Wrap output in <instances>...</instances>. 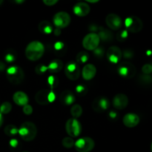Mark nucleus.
<instances>
[{"instance_id":"1","label":"nucleus","mask_w":152,"mask_h":152,"mask_svg":"<svg viewBox=\"0 0 152 152\" xmlns=\"http://www.w3.org/2000/svg\"><path fill=\"white\" fill-rule=\"evenodd\" d=\"M45 47L39 41H32L27 45L25 56L30 61H37L43 56Z\"/></svg>"},{"instance_id":"2","label":"nucleus","mask_w":152,"mask_h":152,"mask_svg":"<svg viewBox=\"0 0 152 152\" xmlns=\"http://www.w3.org/2000/svg\"><path fill=\"white\" fill-rule=\"evenodd\" d=\"M19 134L23 140L32 141L37 137V126L32 122H25L19 127Z\"/></svg>"},{"instance_id":"3","label":"nucleus","mask_w":152,"mask_h":152,"mask_svg":"<svg viewBox=\"0 0 152 152\" xmlns=\"http://www.w3.org/2000/svg\"><path fill=\"white\" fill-rule=\"evenodd\" d=\"M6 75L9 82L14 85L21 84L25 79V74H24L23 70L20 67L16 66V65L7 68Z\"/></svg>"},{"instance_id":"4","label":"nucleus","mask_w":152,"mask_h":152,"mask_svg":"<svg viewBox=\"0 0 152 152\" xmlns=\"http://www.w3.org/2000/svg\"><path fill=\"white\" fill-rule=\"evenodd\" d=\"M55 99V94L53 91L48 89H42L36 94L35 100L39 105H47L50 102H53Z\"/></svg>"},{"instance_id":"5","label":"nucleus","mask_w":152,"mask_h":152,"mask_svg":"<svg viewBox=\"0 0 152 152\" xmlns=\"http://www.w3.org/2000/svg\"><path fill=\"white\" fill-rule=\"evenodd\" d=\"M117 72L120 77L126 79H131L136 74V68L129 62H121L117 67Z\"/></svg>"},{"instance_id":"6","label":"nucleus","mask_w":152,"mask_h":152,"mask_svg":"<svg viewBox=\"0 0 152 152\" xmlns=\"http://www.w3.org/2000/svg\"><path fill=\"white\" fill-rule=\"evenodd\" d=\"M94 140L88 137L80 138L74 143L76 150L78 152H90L94 149Z\"/></svg>"},{"instance_id":"7","label":"nucleus","mask_w":152,"mask_h":152,"mask_svg":"<svg viewBox=\"0 0 152 152\" xmlns=\"http://www.w3.org/2000/svg\"><path fill=\"white\" fill-rule=\"evenodd\" d=\"M65 130L71 137H77L81 134L82 126L77 119L71 118L66 122Z\"/></svg>"},{"instance_id":"8","label":"nucleus","mask_w":152,"mask_h":152,"mask_svg":"<svg viewBox=\"0 0 152 152\" xmlns=\"http://www.w3.org/2000/svg\"><path fill=\"white\" fill-rule=\"evenodd\" d=\"M125 25L128 32L138 33L142 31L143 24L139 17L135 16L127 17L125 20Z\"/></svg>"},{"instance_id":"9","label":"nucleus","mask_w":152,"mask_h":152,"mask_svg":"<svg viewBox=\"0 0 152 152\" xmlns=\"http://www.w3.org/2000/svg\"><path fill=\"white\" fill-rule=\"evenodd\" d=\"M64 70H65V74L66 77L72 81L78 80L81 74L80 65L77 64V62H74V61L68 62L65 66Z\"/></svg>"},{"instance_id":"10","label":"nucleus","mask_w":152,"mask_h":152,"mask_svg":"<svg viewBox=\"0 0 152 152\" xmlns=\"http://www.w3.org/2000/svg\"><path fill=\"white\" fill-rule=\"evenodd\" d=\"M53 22L56 28H65L71 23V16L65 11L58 12L53 16Z\"/></svg>"},{"instance_id":"11","label":"nucleus","mask_w":152,"mask_h":152,"mask_svg":"<svg viewBox=\"0 0 152 152\" xmlns=\"http://www.w3.org/2000/svg\"><path fill=\"white\" fill-rule=\"evenodd\" d=\"M100 39L96 33H90L83 38V46L86 50H94L99 47Z\"/></svg>"},{"instance_id":"12","label":"nucleus","mask_w":152,"mask_h":152,"mask_svg":"<svg viewBox=\"0 0 152 152\" xmlns=\"http://www.w3.org/2000/svg\"><path fill=\"white\" fill-rule=\"evenodd\" d=\"M122 56H123V52L117 46H111L107 50L106 57L111 63H118Z\"/></svg>"},{"instance_id":"13","label":"nucleus","mask_w":152,"mask_h":152,"mask_svg":"<svg viewBox=\"0 0 152 152\" xmlns=\"http://www.w3.org/2000/svg\"><path fill=\"white\" fill-rule=\"evenodd\" d=\"M105 23L110 29L117 31L121 28L123 21L118 15L115 13H109L105 18Z\"/></svg>"},{"instance_id":"14","label":"nucleus","mask_w":152,"mask_h":152,"mask_svg":"<svg viewBox=\"0 0 152 152\" xmlns=\"http://www.w3.org/2000/svg\"><path fill=\"white\" fill-rule=\"evenodd\" d=\"M109 101L105 96H99L94 100L92 108L97 113H102L106 111L109 107Z\"/></svg>"},{"instance_id":"15","label":"nucleus","mask_w":152,"mask_h":152,"mask_svg":"<svg viewBox=\"0 0 152 152\" xmlns=\"http://www.w3.org/2000/svg\"><path fill=\"white\" fill-rule=\"evenodd\" d=\"M73 10H74V14L77 15V16L84 17L90 13L91 8L88 3L84 2V1H80V2L77 3L74 6Z\"/></svg>"},{"instance_id":"16","label":"nucleus","mask_w":152,"mask_h":152,"mask_svg":"<svg viewBox=\"0 0 152 152\" xmlns=\"http://www.w3.org/2000/svg\"><path fill=\"white\" fill-rule=\"evenodd\" d=\"M128 104H129V98L124 94H118L113 99V105L117 109H124L127 107Z\"/></svg>"},{"instance_id":"17","label":"nucleus","mask_w":152,"mask_h":152,"mask_svg":"<svg viewBox=\"0 0 152 152\" xmlns=\"http://www.w3.org/2000/svg\"><path fill=\"white\" fill-rule=\"evenodd\" d=\"M140 117L134 113H129L126 114L123 119V124L128 128L136 127L140 123Z\"/></svg>"},{"instance_id":"18","label":"nucleus","mask_w":152,"mask_h":152,"mask_svg":"<svg viewBox=\"0 0 152 152\" xmlns=\"http://www.w3.org/2000/svg\"><path fill=\"white\" fill-rule=\"evenodd\" d=\"M96 74V68L92 64H86L82 71V75L85 80H91L95 77Z\"/></svg>"},{"instance_id":"19","label":"nucleus","mask_w":152,"mask_h":152,"mask_svg":"<svg viewBox=\"0 0 152 152\" xmlns=\"http://www.w3.org/2000/svg\"><path fill=\"white\" fill-rule=\"evenodd\" d=\"M76 97L72 91L69 90H65L59 96V100L63 105H71L75 101Z\"/></svg>"},{"instance_id":"20","label":"nucleus","mask_w":152,"mask_h":152,"mask_svg":"<svg viewBox=\"0 0 152 152\" xmlns=\"http://www.w3.org/2000/svg\"><path fill=\"white\" fill-rule=\"evenodd\" d=\"M13 99L15 103L19 106H25V105L28 103L29 98L25 92L16 91L13 94Z\"/></svg>"},{"instance_id":"21","label":"nucleus","mask_w":152,"mask_h":152,"mask_svg":"<svg viewBox=\"0 0 152 152\" xmlns=\"http://www.w3.org/2000/svg\"><path fill=\"white\" fill-rule=\"evenodd\" d=\"M97 35L99 36V39L102 42H109L111 40H113V38H114L113 33L110 30L104 28L103 27H99Z\"/></svg>"},{"instance_id":"22","label":"nucleus","mask_w":152,"mask_h":152,"mask_svg":"<svg viewBox=\"0 0 152 152\" xmlns=\"http://www.w3.org/2000/svg\"><path fill=\"white\" fill-rule=\"evenodd\" d=\"M63 68V63L60 59H54L49 63L48 70L51 73L59 72Z\"/></svg>"},{"instance_id":"23","label":"nucleus","mask_w":152,"mask_h":152,"mask_svg":"<svg viewBox=\"0 0 152 152\" xmlns=\"http://www.w3.org/2000/svg\"><path fill=\"white\" fill-rule=\"evenodd\" d=\"M38 28L40 32L44 34H50L53 31V28L52 24L48 21H42L38 25Z\"/></svg>"},{"instance_id":"24","label":"nucleus","mask_w":152,"mask_h":152,"mask_svg":"<svg viewBox=\"0 0 152 152\" xmlns=\"http://www.w3.org/2000/svg\"><path fill=\"white\" fill-rule=\"evenodd\" d=\"M4 134L8 137H14L19 134V129L14 125H7L5 126L4 130Z\"/></svg>"},{"instance_id":"25","label":"nucleus","mask_w":152,"mask_h":152,"mask_svg":"<svg viewBox=\"0 0 152 152\" xmlns=\"http://www.w3.org/2000/svg\"><path fill=\"white\" fill-rule=\"evenodd\" d=\"M89 59V55L86 51H80L76 56V62L78 65L80 64H85L88 62Z\"/></svg>"},{"instance_id":"26","label":"nucleus","mask_w":152,"mask_h":152,"mask_svg":"<svg viewBox=\"0 0 152 152\" xmlns=\"http://www.w3.org/2000/svg\"><path fill=\"white\" fill-rule=\"evenodd\" d=\"M71 114L74 118H79L83 114V108L79 104H75L71 108Z\"/></svg>"},{"instance_id":"27","label":"nucleus","mask_w":152,"mask_h":152,"mask_svg":"<svg viewBox=\"0 0 152 152\" xmlns=\"http://www.w3.org/2000/svg\"><path fill=\"white\" fill-rule=\"evenodd\" d=\"M4 59L7 62H13L16 59V52L12 49H9L4 54Z\"/></svg>"},{"instance_id":"28","label":"nucleus","mask_w":152,"mask_h":152,"mask_svg":"<svg viewBox=\"0 0 152 152\" xmlns=\"http://www.w3.org/2000/svg\"><path fill=\"white\" fill-rule=\"evenodd\" d=\"M12 110V105L9 102H4L0 106V113L1 114H7Z\"/></svg>"},{"instance_id":"29","label":"nucleus","mask_w":152,"mask_h":152,"mask_svg":"<svg viewBox=\"0 0 152 152\" xmlns=\"http://www.w3.org/2000/svg\"><path fill=\"white\" fill-rule=\"evenodd\" d=\"M74 143L75 142L71 137H66L63 138L62 141V145L66 148H71L73 146H74Z\"/></svg>"},{"instance_id":"30","label":"nucleus","mask_w":152,"mask_h":152,"mask_svg":"<svg viewBox=\"0 0 152 152\" xmlns=\"http://www.w3.org/2000/svg\"><path fill=\"white\" fill-rule=\"evenodd\" d=\"M48 83L50 88V90H53V88H56L59 85V80L56 78L55 76H50L47 80Z\"/></svg>"},{"instance_id":"31","label":"nucleus","mask_w":152,"mask_h":152,"mask_svg":"<svg viewBox=\"0 0 152 152\" xmlns=\"http://www.w3.org/2000/svg\"><path fill=\"white\" fill-rule=\"evenodd\" d=\"M76 93L79 96H85L88 93V88L84 85H78L75 88Z\"/></svg>"},{"instance_id":"32","label":"nucleus","mask_w":152,"mask_h":152,"mask_svg":"<svg viewBox=\"0 0 152 152\" xmlns=\"http://www.w3.org/2000/svg\"><path fill=\"white\" fill-rule=\"evenodd\" d=\"M128 31L127 30H122L120 31L117 34V39L119 42H122L125 41L128 37Z\"/></svg>"},{"instance_id":"33","label":"nucleus","mask_w":152,"mask_h":152,"mask_svg":"<svg viewBox=\"0 0 152 152\" xmlns=\"http://www.w3.org/2000/svg\"><path fill=\"white\" fill-rule=\"evenodd\" d=\"M47 71H48V66L45 65L44 64H39L35 67V72L38 75H42V74H45Z\"/></svg>"},{"instance_id":"34","label":"nucleus","mask_w":152,"mask_h":152,"mask_svg":"<svg viewBox=\"0 0 152 152\" xmlns=\"http://www.w3.org/2000/svg\"><path fill=\"white\" fill-rule=\"evenodd\" d=\"M53 48H54V50L56 53H60L64 52V50L65 48V45L62 42L59 41L55 43L54 45H53Z\"/></svg>"},{"instance_id":"35","label":"nucleus","mask_w":152,"mask_h":152,"mask_svg":"<svg viewBox=\"0 0 152 152\" xmlns=\"http://www.w3.org/2000/svg\"><path fill=\"white\" fill-rule=\"evenodd\" d=\"M93 51L95 56L97 58H99V59L103 57V56L105 55V50H104L103 47H97Z\"/></svg>"},{"instance_id":"36","label":"nucleus","mask_w":152,"mask_h":152,"mask_svg":"<svg viewBox=\"0 0 152 152\" xmlns=\"http://www.w3.org/2000/svg\"><path fill=\"white\" fill-rule=\"evenodd\" d=\"M142 71L143 74L145 75H148V74H151L152 73V65L151 64H145L142 66Z\"/></svg>"},{"instance_id":"37","label":"nucleus","mask_w":152,"mask_h":152,"mask_svg":"<svg viewBox=\"0 0 152 152\" xmlns=\"http://www.w3.org/2000/svg\"><path fill=\"white\" fill-rule=\"evenodd\" d=\"M22 111H23L24 114H25V115H31L33 113V108L31 105L27 104L25 106H23Z\"/></svg>"},{"instance_id":"38","label":"nucleus","mask_w":152,"mask_h":152,"mask_svg":"<svg viewBox=\"0 0 152 152\" xmlns=\"http://www.w3.org/2000/svg\"><path fill=\"white\" fill-rule=\"evenodd\" d=\"M133 52L131 50H125L123 53V57L126 58V59H130V58L133 57Z\"/></svg>"},{"instance_id":"39","label":"nucleus","mask_w":152,"mask_h":152,"mask_svg":"<svg viewBox=\"0 0 152 152\" xmlns=\"http://www.w3.org/2000/svg\"><path fill=\"white\" fill-rule=\"evenodd\" d=\"M57 2V0H43V3L47 6H53Z\"/></svg>"},{"instance_id":"40","label":"nucleus","mask_w":152,"mask_h":152,"mask_svg":"<svg viewBox=\"0 0 152 152\" xmlns=\"http://www.w3.org/2000/svg\"><path fill=\"white\" fill-rule=\"evenodd\" d=\"M10 146H12L13 148H15V147L17 146V145H18L17 140L12 139L10 141Z\"/></svg>"},{"instance_id":"41","label":"nucleus","mask_w":152,"mask_h":152,"mask_svg":"<svg viewBox=\"0 0 152 152\" xmlns=\"http://www.w3.org/2000/svg\"><path fill=\"white\" fill-rule=\"evenodd\" d=\"M5 70V65L3 62L0 61V72H2Z\"/></svg>"},{"instance_id":"42","label":"nucleus","mask_w":152,"mask_h":152,"mask_svg":"<svg viewBox=\"0 0 152 152\" xmlns=\"http://www.w3.org/2000/svg\"><path fill=\"white\" fill-rule=\"evenodd\" d=\"M53 34H54L55 36H59L61 34V29H59V28H56L55 30H53Z\"/></svg>"},{"instance_id":"43","label":"nucleus","mask_w":152,"mask_h":152,"mask_svg":"<svg viewBox=\"0 0 152 152\" xmlns=\"http://www.w3.org/2000/svg\"><path fill=\"white\" fill-rule=\"evenodd\" d=\"M109 117H111V119H115L116 117H117V114H116V112H114V111H111L109 114Z\"/></svg>"},{"instance_id":"44","label":"nucleus","mask_w":152,"mask_h":152,"mask_svg":"<svg viewBox=\"0 0 152 152\" xmlns=\"http://www.w3.org/2000/svg\"><path fill=\"white\" fill-rule=\"evenodd\" d=\"M3 124V116L2 114L0 113V128H1V125Z\"/></svg>"},{"instance_id":"45","label":"nucleus","mask_w":152,"mask_h":152,"mask_svg":"<svg viewBox=\"0 0 152 152\" xmlns=\"http://www.w3.org/2000/svg\"><path fill=\"white\" fill-rule=\"evenodd\" d=\"M98 0H96V1H90V0H87L86 1V3H96V2H98Z\"/></svg>"},{"instance_id":"46","label":"nucleus","mask_w":152,"mask_h":152,"mask_svg":"<svg viewBox=\"0 0 152 152\" xmlns=\"http://www.w3.org/2000/svg\"><path fill=\"white\" fill-rule=\"evenodd\" d=\"M25 1H16L15 2L16 3H23Z\"/></svg>"},{"instance_id":"47","label":"nucleus","mask_w":152,"mask_h":152,"mask_svg":"<svg viewBox=\"0 0 152 152\" xmlns=\"http://www.w3.org/2000/svg\"><path fill=\"white\" fill-rule=\"evenodd\" d=\"M2 2H3V1H2V0H0V4H1V3H2Z\"/></svg>"},{"instance_id":"48","label":"nucleus","mask_w":152,"mask_h":152,"mask_svg":"<svg viewBox=\"0 0 152 152\" xmlns=\"http://www.w3.org/2000/svg\"><path fill=\"white\" fill-rule=\"evenodd\" d=\"M151 152H152V142H151Z\"/></svg>"},{"instance_id":"49","label":"nucleus","mask_w":152,"mask_h":152,"mask_svg":"<svg viewBox=\"0 0 152 152\" xmlns=\"http://www.w3.org/2000/svg\"><path fill=\"white\" fill-rule=\"evenodd\" d=\"M22 152H28V151H22Z\"/></svg>"}]
</instances>
